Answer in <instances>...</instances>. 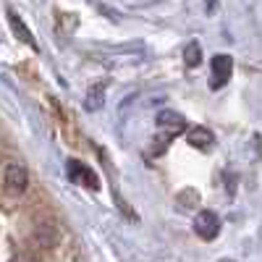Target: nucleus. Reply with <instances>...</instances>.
Instances as JSON below:
<instances>
[{"mask_svg":"<svg viewBox=\"0 0 262 262\" xmlns=\"http://www.w3.org/2000/svg\"><path fill=\"white\" fill-rule=\"evenodd\" d=\"M3 186L8 194H24L29 189V170L21 163H6L3 165Z\"/></svg>","mask_w":262,"mask_h":262,"instance_id":"f257e3e1","label":"nucleus"},{"mask_svg":"<svg viewBox=\"0 0 262 262\" xmlns=\"http://www.w3.org/2000/svg\"><path fill=\"white\" fill-rule=\"evenodd\" d=\"M66 173H69V179L79 186H86V189H100V179H97V173L90 168V165H84L79 160H69L66 163Z\"/></svg>","mask_w":262,"mask_h":262,"instance_id":"f03ea898","label":"nucleus"},{"mask_svg":"<svg viewBox=\"0 0 262 262\" xmlns=\"http://www.w3.org/2000/svg\"><path fill=\"white\" fill-rule=\"evenodd\" d=\"M194 231L200 238H205V242H212L217 236V231H221V221H217V215L212 210H200L194 217Z\"/></svg>","mask_w":262,"mask_h":262,"instance_id":"7ed1b4c3","label":"nucleus"},{"mask_svg":"<svg viewBox=\"0 0 262 262\" xmlns=\"http://www.w3.org/2000/svg\"><path fill=\"white\" fill-rule=\"evenodd\" d=\"M233 74V58L231 55H215L212 58V79H210V86L212 90H221V86L228 84Z\"/></svg>","mask_w":262,"mask_h":262,"instance_id":"20e7f679","label":"nucleus"},{"mask_svg":"<svg viewBox=\"0 0 262 262\" xmlns=\"http://www.w3.org/2000/svg\"><path fill=\"white\" fill-rule=\"evenodd\" d=\"M8 24H11V29H13V34L21 39V42H27V45L32 48V50H37V42H34V37H32V32H29V27L24 24V21L18 18V13L16 11H8Z\"/></svg>","mask_w":262,"mask_h":262,"instance_id":"39448f33","label":"nucleus"},{"mask_svg":"<svg viewBox=\"0 0 262 262\" xmlns=\"http://www.w3.org/2000/svg\"><path fill=\"white\" fill-rule=\"evenodd\" d=\"M158 126L165 131L168 137H173V134H179V131H184V116H179V113H170V111H163L160 116H158Z\"/></svg>","mask_w":262,"mask_h":262,"instance_id":"423d86ee","label":"nucleus"},{"mask_svg":"<svg viewBox=\"0 0 262 262\" xmlns=\"http://www.w3.org/2000/svg\"><path fill=\"white\" fill-rule=\"evenodd\" d=\"M34 238H37V244H39L42 249H50V247L58 244V231H55V226H50V223H42V226L34 231Z\"/></svg>","mask_w":262,"mask_h":262,"instance_id":"0eeeda50","label":"nucleus"},{"mask_svg":"<svg viewBox=\"0 0 262 262\" xmlns=\"http://www.w3.org/2000/svg\"><path fill=\"white\" fill-rule=\"evenodd\" d=\"M212 142H215V137H212L210 128H205V126H194V128H191V134H189V144H191V147L207 149Z\"/></svg>","mask_w":262,"mask_h":262,"instance_id":"6e6552de","label":"nucleus"},{"mask_svg":"<svg viewBox=\"0 0 262 262\" xmlns=\"http://www.w3.org/2000/svg\"><path fill=\"white\" fill-rule=\"evenodd\" d=\"M102 95H105V84H95L90 92H86V100H84V107L86 111H97L102 105Z\"/></svg>","mask_w":262,"mask_h":262,"instance_id":"1a4fd4ad","label":"nucleus"},{"mask_svg":"<svg viewBox=\"0 0 262 262\" xmlns=\"http://www.w3.org/2000/svg\"><path fill=\"white\" fill-rule=\"evenodd\" d=\"M184 55H186V66H200V60H202V48L196 45V42H191Z\"/></svg>","mask_w":262,"mask_h":262,"instance_id":"9d476101","label":"nucleus"}]
</instances>
